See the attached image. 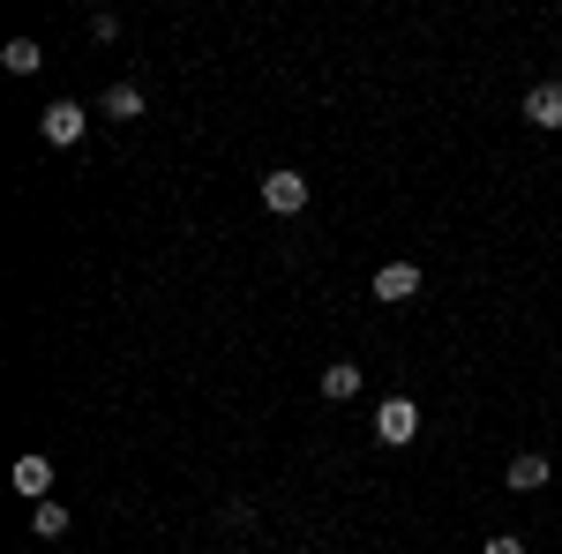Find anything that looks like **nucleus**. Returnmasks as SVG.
<instances>
[{
	"label": "nucleus",
	"instance_id": "obj_6",
	"mask_svg": "<svg viewBox=\"0 0 562 554\" xmlns=\"http://www.w3.org/2000/svg\"><path fill=\"white\" fill-rule=\"evenodd\" d=\"M525 121H532L540 135H555L562 128V83H532L525 90Z\"/></svg>",
	"mask_w": 562,
	"mask_h": 554
},
{
	"label": "nucleus",
	"instance_id": "obj_11",
	"mask_svg": "<svg viewBox=\"0 0 562 554\" xmlns=\"http://www.w3.org/2000/svg\"><path fill=\"white\" fill-rule=\"evenodd\" d=\"M68 532V510L60 502H31V540H60Z\"/></svg>",
	"mask_w": 562,
	"mask_h": 554
},
{
	"label": "nucleus",
	"instance_id": "obj_7",
	"mask_svg": "<svg viewBox=\"0 0 562 554\" xmlns=\"http://www.w3.org/2000/svg\"><path fill=\"white\" fill-rule=\"evenodd\" d=\"M15 495L53 502V465H45V457H15Z\"/></svg>",
	"mask_w": 562,
	"mask_h": 554
},
{
	"label": "nucleus",
	"instance_id": "obj_9",
	"mask_svg": "<svg viewBox=\"0 0 562 554\" xmlns=\"http://www.w3.org/2000/svg\"><path fill=\"white\" fill-rule=\"evenodd\" d=\"M0 68H8V76H38V68H45L38 38H8V45H0Z\"/></svg>",
	"mask_w": 562,
	"mask_h": 554
},
{
	"label": "nucleus",
	"instance_id": "obj_2",
	"mask_svg": "<svg viewBox=\"0 0 562 554\" xmlns=\"http://www.w3.org/2000/svg\"><path fill=\"white\" fill-rule=\"evenodd\" d=\"M262 211L270 217H301L307 211V172H293V166L262 172Z\"/></svg>",
	"mask_w": 562,
	"mask_h": 554
},
{
	"label": "nucleus",
	"instance_id": "obj_12",
	"mask_svg": "<svg viewBox=\"0 0 562 554\" xmlns=\"http://www.w3.org/2000/svg\"><path fill=\"white\" fill-rule=\"evenodd\" d=\"M90 38L113 45V38H121V15H113V8H105V15H90Z\"/></svg>",
	"mask_w": 562,
	"mask_h": 554
},
{
	"label": "nucleus",
	"instance_id": "obj_1",
	"mask_svg": "<svg viewBox=\"0 0 562 554\" xmlns=\"http://www.w3.org/2000/svg\"><path fill=\"white\" fill-rule=\"evenodd\" d=\"M38 135L53 143V150H76V143L90 135V113L76 105V98H53V105L38 113Z\"/></svg>",
	"mask_w": 562,
	"mask_h": 554
},
{
	"label": "nucleus",
	"instance_id": "obj_4",
	"mask_svg": "<svg viewBox=\"0 0 562 554\" xmlns=\"http://www.w3.org/2000/svg\"><path fill=\"white\" fill-rule=\"evenodd\" d=\"M375 299H390V307L420 299V262H383V270H375Z\"/></svg>",
	"mask_w": 562,
	"mask_h": 554
},
{
	"label": "nucleus",
	"instance_id": "obj_10",
	"mask_svg": "<svg viewBox=\"0 0 562 554\" xmlns=\"http://www.w3.org/2000/svg\"><path fill=\"white\" fill-rule=\"evenodd\" d=\"M98 113H105V121H143V90H135V83H113Z\"/></svg>",
	"mask_w": 562,
	"mask_h": 554
},
{
	"label": "nucleus",
	"instance_id": "obj_8",
	"mask_svg": "<svg viewBox=\"0 0 562 554\" xmlns=\"http://www.w3.org/2000/svg\"><path fill=\"white\" fill-rule=\"evenodd\" d=\"M323 397H330V405H352V397H360V368H352V360H330V368H323Z\"/></svg>",
	"mask_w": 562,
	"mask_h": 554
},
{
	"label": "nucleus",
	"instance_id": "obj_3",
	"mask_svg": "<svg viewBox=\"0 0 562 554\" xmlns=\"http://www.w3.org/2000/svg\"><path fill=\"white\" fill-rule=\"evenodd\" d=\"M413 434H420V405H413V397H383V405H375V442L405 450Z\"/></svg>",
	"mask_w": 562,
	"mask_h": 554
},
{
	"label": "nucleus",
	"instance_id": "obj_5",
	"mask_svg": "<svg viewBox=\"0 0 562 554\" xmlns=\"http://www.w3.org/2000/svg\"><path fill=\"white\" fill-rule=\"evenodd\" d=\"M548 479H555V472H548V457H540V450H518V457H510V472H503V487H510V495H540Z\"/></svg>",
	"mask_w": 562,
	"mask_h": 554
},
{
	"label": "nucleus",
	"instance_id": "obj_13",
	"mask_svg": "<svg viewBox=\"0 0 562 554\" xmlns=\"http://www.w3.org/2000/svg\"><path fill=\"white\" fill-rule=\"evenodd\" d=\"M480 554H525V540H518V532H487V547H480Z\"/></svg>",
	"mask_w": 562,
	"mask_h": 554
}]
</instances>
